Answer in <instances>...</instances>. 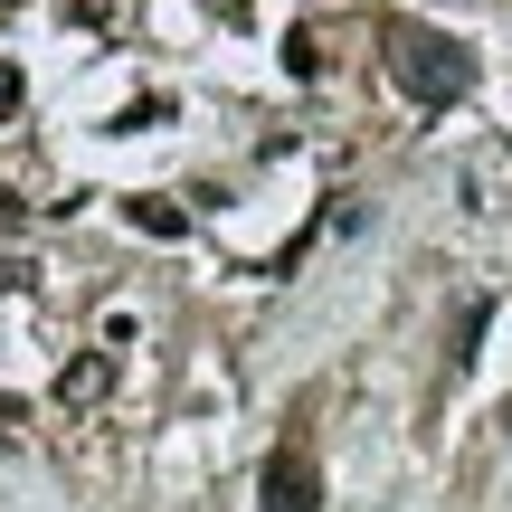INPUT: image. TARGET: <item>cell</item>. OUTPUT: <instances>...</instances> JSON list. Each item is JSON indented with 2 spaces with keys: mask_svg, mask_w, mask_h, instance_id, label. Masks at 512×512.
<instances>
[{
  "mask_svg": "<svg viewBox=\"0 0 512 512\" xmlns=\"http://www.w3.org/2000/svg\"><path fill=\"white\" fill-rule=\"evenodd\" d=\"M19 418H29V399H10V389H0V437H10Z\"/></svg>",
  "mask_w": 512,
  "mask_h": 512,
  "instance_id": "8",
  "label": "cell"
},
{
  "mask_svg": "<svg viewBox=\"0 0 512 512\" xmlns=\"http://www.w3.org/2000/svg\"><path fill=\"white\" fill-rule=\"evenodd\" d=\"M19 95H29V86H19V67H10V57H0V124H10V114H19Z\"/></svg>",
  "mask_w": 512,
  "mask_h": 512,
  "instance_id": "7",
  "label": "cell"
},
{
  "mask_svg": "<svg viewBox=\"0 0 512 512\" xmlns=\"http://www.w3.org/2000/svg\"><path fill=\"white\" fill-rule=\"evenodd\" d=\"M380 57H389V76H399V95L408 105H465V86H475V48L465 38H446V29H427V19H389L380 29Z\"/></svg>",
  "mask_w": 512,
  "mask_h": 512,
  "instance_id": "1",
  "label": "cell"
},
{
  "mask_svg": "<svg viewBox=\"0 0 512 512\" xmlns=\"http://www.w3.org/2000/svg\"><path fill=\"white\" fill-rule=\"evenodd\" d=\"M285 76H323V29H285Z\"/></svg>",
  "mask_w": 512,
  "mask_h": 512,
  "instance_id": "6",
  "label": "cell"
},
{
  "mask_svg": "<svg viewBox=\"0 0 512 512\" xmlns=\"http://www.w3.org/2000/svg\"><path fill=\"white\" fill-rule=\"evenodd\" d=\"M114 389V351H76L67 370H57V408H95Z\"/></svg>",
  "mask_w": 512,
  "mask_h": 512,
  "instance_id": "3",
  "label": "cell"
},
{
  "mask_svg": "<svg viewBox=\"0 0 512 512\" xmlns=\"http://www.w3.org/2000/svg\"><path fill=\"white\" fill-rule=\"evenodd\" d=\"M124 219L143 228V238H162V247H171V238H190V209H181V200H162V190H143V200H124Z\"/></svg>",
  "mask_w": 512,
  "mask_h": 512,
  "instance_id": "4",
  "label": "cell"
},
{
  "mask_svg": "<svg viewBox=\"0 0 512 512\" xmlns=\"http://www.w3.org/2000/svg\"><path fill=\"white\" fill-rule=\"evenodd\" d=\"M484 323H494V304H465V313H456V351H446L456 370H475V351H484Z\"/></svg>",
  "mask_w": 512,
  "mask_h": 512,
  "instance_id": "5",
  "label": "cell"
},
{
  "mask_svg": "<svg viewBox=\"0 0 512 512\" xmlns=\"http://www.w3.org/2000/svg\"><path fill=\"white\" fill-rule=\"evenodd\" d=\"M256 503L266 512H323V465H313L304 437H285L266 456V475H256Z\"/></svg>",
  "mask_w": 512,
  "mask_h": 512,
  "instance_id": "2",
  "label": "cell"
},
{
  "mask_svg": "<svg viewBox=\"0 0 512 512\" xmlns=\"http://www.w3.org/2000/svg\"><path fill=\"white\" fill-rule=\"evenodd\" d=\"M10 228H19V200H10V190H0V238H10Z\"/></svg>",
  "mask_w": 512,
  "mask_h": 512,
  "instance_id": "9",
  "label": "cell"
}]
</instances>
